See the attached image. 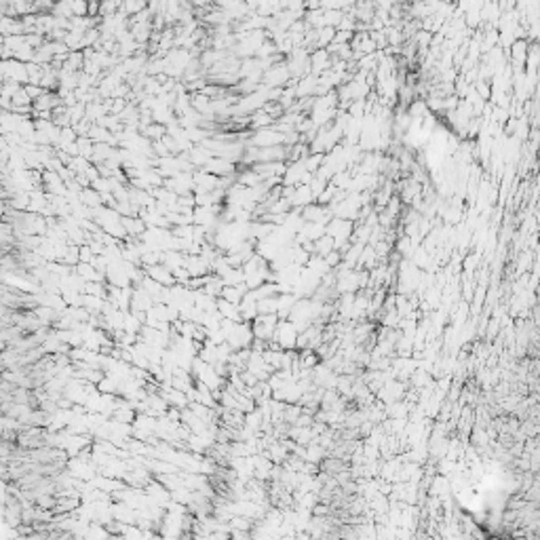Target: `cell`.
Returning <instances> with one entry per match:
<instances>
[{"instance_id":"obj_1","label":"cell","mask_w":540,"mask_h":540,"mask_svg":"<svg viewBox=\"0 0 540 540\" xmlns=\"http://www.w3.org/2000/svg\"><path fill=\"white\" fill-rule=\"evenodd\" d=\"M144 272L148 277H150L152 281H156V283H161L163 287H173V285H178L176 283V279H173V272L167 268L165 264H156V266H146Z\"/></svg>"},{"instance_id":"obj_2","label":"cell","mask_w":540,"mask_h":540,"mask_svg":"<svg viewBox=\"0 0 540 540\" xmlns=\"http://www.w3.org/2000/svg\"><path fill=\"white\" fill-rule=\"evenodd\" d=\"M186 270L190 272L192 279H198V277H207V272L211 270V266L207 264L201 255H188L186 257Z\"/></svg>"},{"instance_id":"obj_3","label":"cell","mask_w":540,"mask_h":540,"mask_svg":"<svg viewBox=\"0 0 540 540\" xmlns=\"http://www.w3.org/2000/svg\"><path fill=\"white\" fill-rule=\"evenodd\" d=\"M296 331H294V325L292 323H281L279 325V334H277V340L283 346H294L296 344Z\"/></svg>"},{"instance_id":"obj_4","label":"cell","mask_w":540,"mask_h":540,"mask_svg":"<svg viewBox=\"0 0 540 540\" xmlns=\"http://www.w3.org/2000/svg\"><path fill=\"white\" fill-rule=\"evenodd\" d=\"M310 198H312V190L308 186H298L289 201H292V205H308Z\"/></svg>"},{"instance_id":"obj_5","label":"cell","mask_w":540,"mask_h":540,"mask_svg":"<svg viewBox=\"0 0 540 540\" xmlns=\"http://www.w3.org/2000/svg\"><path fill=\"white\" fill-rule=\"evenodd\" d=\"M78 150H80V156L82 159H89L91 161V156H93V148H95V144L91 142L89 137H78Z\"/></svg>"},{"instance_id":"obj_6","label":"cell","mask_w":540,"mask_h":540,"mask_svg":"<svg viewBox=\"0 0 540 540\" xmlns=\"http://www.w3.org/2000/svg\"><path fill=\"white\" fill-rule=\"evenodd\" d=\"M53 15L55 17H63V19H72L74 17V11H72V2H60V4H55V9H53Z\"/></svg>"},{"instance_id":"obj_7","label":"cell","mask_w":540,"mask_h":540,"mask_svg":"<svg viewBox=\"0 0 540 540\" xmlns=\"http://www.w3.org/2000/svg\"><path fill=\"white\" fill-rule=\"evenodd\" d=\"M106 292H108V285H106V289H104L102 283H87V289H85L87 296H95V298H104Z\"/></svg>"},{"instance_id":"obj_8","label":"cell","mask_w":540,"mask_h":540,"mask_svg":"<svg viewBox=\"0 0 540 540\" xmlns=\"http://www.w3.org/2000/svg\"><path fill=\"white\" fill-rule=\"evenodd\" d=\"M23 89H26V93L30 95V99H32V102H36L38 97H43V95L47 93V91H45L43 87H38V85H26Z\"/></svg>"},{"instance_id":"obj_9","label":"cell","mask_w":540,"mask_h":540,"mask_svg":"<svg viewBox=\"0 0 540 540\" xmlns=\"http://www.w3.org/2000/svg\"><path fill=\"white\" fill-rule=\"evenodd\" d=\"M93 260H95V253L91 251V247L89 245H82L80 247V262L82 264H93Z\"/></svg>"}]
</instances>
